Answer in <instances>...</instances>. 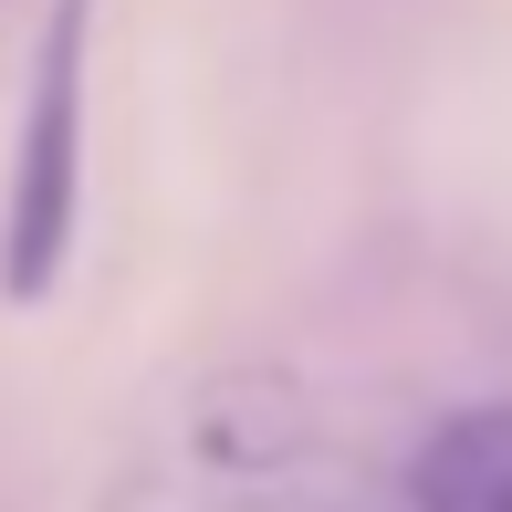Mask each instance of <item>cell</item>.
Returning <instances> with one entry per match:
<instances>
[{"mask_svg":"<svg viewBox=\"0 0 512 512\" xmlns=\"http://www.w3.org/2000/svg\"><path fill=\"white\" fill-rule=\"evenodd\" d=\"M408 502L418 512H512V398L439 418L408 460Z\"/></svg>","mask_w":512,"mask_h":512,"instance_id":"cell-2","label":"cell"},{"mask_svg":"<svg viewBox=\"0 0 512 512\" xmlns=\"http://www.w3.org/2000/svg\"><path fill=\"white\" fill-rule=\"evenodd\" d=\"M84 53H95V0H53L21 95V147H11V209H0V293L42 304L63 283L84 209Z\"/></svg>","mask_w":512,"mask_h":512,"instance_id":"cell-1","label":"cell"}]
</instances>
